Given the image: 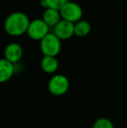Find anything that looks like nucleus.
Instances as JSON below:
<instances>
[{"label":"nucleus","mask_w":127,"mask_h":128,"mask_svg":"<svg viewBox=\"0 0 127 128\" xmlns=\"http://www.w3.org/2000/svg\"><path fill=\"white\" fill-rule=\"evenodd\" d=\"M29 18L23 12L10 14L4 22V29L11 36H19L28 30L30 26Z\"/></svg>","instance_id":"obj_1"},{"label":"nucleus","mask_w":127,"mask_h":128,"mask_svg":"<svg viewBox=\"0 0 127 128\" xmlns=\"http://www.w3.org/2000/svg\"><path fill=\"white\" fill-rule=\"evenodd\" d=\"M61 49L60 39L54 33H48L41 40V50L44 56L55 57Z\"/></svg>","instance_id":"obj_2"},{"label":"nucleus","mask_w":127,"mask_h":128,"mask_svg":"<svg viewBox=\"0 0 127 128\" xmlns=\"http://www.w3.org/2000/svg\"><path fill=\"white\" fill-rule=\"evenodd\" d=\"M69 80L63 75H55L51 78L48 84V88L51 94L61 96L69 89Z\"/></svg>","instance_id":"obj_3"},{"label":"nucleus","mask_w":127,"mask_h":128,"mask_svg":"<svg viewBox=\"0 0 127 128\" xmlns=\"http://www.w3.org/2000/svg\"><path fill=\"white\" fill-rule=\"evenodd\" d=\"M59 12L64 20L70 21L71 23L79 20L83 14L81 7L78 4L72 2H68L67 4H65Z\"/></svg>","instance_id":"obj_4"},{"label":"nucleus","mask_w":127,"mask_h":128,"mask_svg":"<svg viewBox=\"0 0 127 128\" xmlns=\"http://www.w3.org/2000/svg\"><path fill=\"white\" fill-rule=\"evenodd\" d=\"M27 32L32 39L42 40L48 34V26L42 19H35L31 22Z\"/></svg>","instance_id":"obj_5"},{"label":"nucleus","mask_w":127,"mask_h":128,"mask_svg":"<svg viewBox=\"0 0 127 128\" xmlns=\"http://www.w3.org/2000/svg\"><path fill=\"white\" fill-rule=\"evenodd\" d=\"M75 26L67 20H61L54 28V34L59 39H67L75 33Z\"/></svg>","instance_id":"obj_6"},{"label":"nucleus","mask_w":127,"mask_h":128,"mask_svg":"<svg viewBox=\"0 0 127 128\" xmlns=\"http://www.w3.org/2000/svg\"><path fill=\"white\" fill-rule=\"evenodd\" d=\"M23 54V50L19 44H10L5 48L4 58L6 60L10 61V63H16L21 58Z\"/></svg>","instance_id":"obj_7"},{"label":"nucleus","mask_w":127,"mask_h":128,"mask_svg":"<svg viewBox=\"0 0 127 128\" xmlns=\"http://www.w3.org/2000/svg\"><path fill=\"white\" fill-rule=\"evenodd\" d=\"M14 72V67L12 63L6 59L0 60V81L2 83L9 80Z\"/></svg>","instance_id":"obj_8"},{"label":"nucleus","mask_w":127,"mask_h":128,"mask_svg":"<svg viewBox=\"0 0 127 128\" xmlns=\"http://www.w3.org/2000/svg\"><path fill=\"white\" fill-rule=\"evenodd\" d=\"M59 10L48 8L43 16V20L48 26H56L60 22Z\"/></svg>","instance_id":"obj_9"},{"label":"nucleus","mask_w":127,"mask_h":128,"mask_svg":"<svg viewBox=\"0 0 127 128\" xmlns=\"http://www.w3.org/2000/svg\"><path fill=\"white\" fill-rule=\"evenodd\" d=\"M41 67L45 72L53 73L58 70V62L55 57L44 56L41 61Z\"/></svg>","instance_id":"obj_10"},{"label":"nucleus","mask_w":127,"mask_h":128,"mask_svg":"<svg viewBox=\"0 0 127 128\" xmlns=\"http://www.w3.org/2000/svg\"><path fill=\"white\" fill-rule=\"evenodd\" d=\"M74 30H75V34H77L78 36H80V37H84V36H86L90 32L91 26L87 21L85 20L78 21L75 24Z\"/></svg>","instance_id":"obj_11"},{"label":"nucleus","mask_w":127,"mask_h":128,"mask_svg":"<svg viewBox=\"0 0 127 128\" xmlns=\"http://www.w3.org/2000/svg\"><path fill=\"white\" fill-rule=\"evenodd\" d=\"M68 3V0H42L41 5L44 7H47L50 9H54L57 10H60L65 4Z\"/></svg>","instance_id":"obj_12"},{"label":"nucleus","mask_w":127,"mask_h":128,"mask_svg":"<svg viewBox=\"0 0 127 128\" xmlns=\"http://www.w3.org/2000/svg\"><path fill=\"white\" fill-rule=\"evenodd\" d=\"M93 128H115L110 120L106 118H100L97 120L93 125Z\"/></svg>","instance_id":"obj_13"}]
</instances>
